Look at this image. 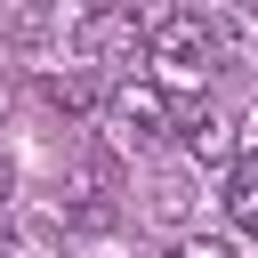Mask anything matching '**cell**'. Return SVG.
I'll list each match as a JSON object with an SVG mask.
<instances>
[{"instance_id":"6da1fadb","label":"cell","mask_w":258,"mask_h":258,"mask_svg":"<svg viewBox=\"0 0 258 258\" xmlns=\"http://www.w3.org/2000/svg\"><path fill=\"white\" fill-rule=\"evenodd\" d=\"M153 56V24L137 16V8H89L81 24H73V64H89L97 81H129V64H145Z\"/></svg>"},{"instance_id":"7a4b0ae2","label":"cell","mask_w":258,"mask_h":258,"mask_svg":"<svg viewBox=\"0 0 258 258\" xmlns=\"http://www.w3.org/2000/svg\"><path fill=\"white\" fill-rule=\"evenodd\" d=\"M153 64H161V89H202L218 73V24L202 8H169L153 24Z\"/></svg>"},{"instance_id":"3957f363","label":"cell","mask_w":258,"mask_h":258,"mask_svg":"<svg viewBox=\"0 0 258 258\" xmlns=\"http://www.w3.org/2000/svg\"><path fill=\"white\" fill-rule=\"evenodd\" d=\"M169 129H177V105H169L161 81H121L113 89V137L121 145H161Z\"/></svg>"},{"instance_id":"277c9868","label":"cell","mask_w":258,"mask_h":258,"mask_svg":"<svg viewBox=\"0 0 258 258\" xmlns=\"http://www.w3.org/2000/svg\"><path fill=\"white\" fill-rule=\"evenodd\" d=\"M177 145H185V161H194V169H210V161H226V169H234V153H242V145H234V113H226V105H194V113H177Z\"/></svg>"},{"instance_id":"5b68a950","label":"cell","mask_w":258,"mask_h":258,"mask_svg":"<svg viewBox=\"0 0 258 258\" xmlns=\"http://www.w3.org/2000/svg\"><path fill=\"white\" fill-rule=\"evenodd\" d=\"M0 250L8 258H64V218H48V210H0Z\"/></svg>"},{"instance_id":"8992f818","label":"cell","mask_w":258,"mask_h":258,"mask_svg":"<svg viewBox=\"0 0 258 258\" xmlns=\"http://www.w3.org/2000/svg\"><path fill=\"white\" fill-rule=\"evenodd\" d=\"M40 97H48L56 113H97V97H105V81H97L89 64H64V73H40Z\"/></svg>"},{"instance_id":"52a82bcc","label":"cell","mask_w":258,"mask_h":258,"mask_svg":"<svg viewBox=\"0 0 258 258\" xmlns=\"http://www.w3.org/2000/svg\"><path fill=\"white\" fill-rule=\"evenodd\" d=\"M226 218H234V234H258V153H234V169H226Z\"/></svg>"},{"instance_id":"ba28073f","label":"cell","mask_w":258,"mask_h":258,"mask_svg":"<svg viewBox=\"0 0 258 258\" xmlns=\"http://www.w3.org/2000/svg\"><path fill=\"white\" fill-rule=\"evenodd\" d=\"M48 32H56V16H48V8H16V16H8V40H16V48H40Z\"/></svg>"},{"instance_id":"9c48e42d","label":"cell","mask_w":258,"mask_h":258,"mask_svg":"<svg viewBox=\"0 0 258 258\" xmlns=\"http://www.w3.org/2000/svg\"><path fill=\"white\" fill-rule=\"evenodd\" d=\"M161 258H234V250H226V242H210V234H185V242H169Z\"/></svg>"},{"instance_id":"30bf717a","label":"cell","mask_w":258,"mask_h":258,"mask_svg":"<svg viewBox=\"0 0 258 258\" xmlns=\"http://www.w3.org/2000/svg\"><path fill=\"white\" fill-rule=\"evenodd\" d=\"M0 210H16V161L0 153Z\"/></svg>"},{"instance_id":"8fae6325","label":"cell","mask_w":258,"mask_h":258,"mask_svg":"<svg viewBox=\"0 0 258 258\" xmlns=\"http://www.w3.org/2000/svg\"><path fill=\"white\" fill-rule=\"evenodd\" d=\"M0 113H8V81H0Z\"/></svg>"},{"instance_id":"7c38bea8","label":"cell","mask_w":258,"mask_h":258,"mask_svg":"<svg viewBox=\"0 0 258 258\" xmlns=\"http://www.w3.org/2000/svg\"><path fill=\"white\" fill-rule=\"evenodd\" d=\"M242 8H250V16H258V0H242Z\"/></svg>"}]
</instances>
